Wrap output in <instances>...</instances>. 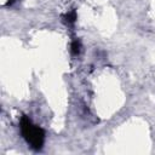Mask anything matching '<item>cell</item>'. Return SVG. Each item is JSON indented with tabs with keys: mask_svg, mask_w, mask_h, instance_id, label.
I'll use <instances>...</instances> for the list:
<instances>
[{
	"mask_svg": "<svg viewBox=\"0 0 155 155\" xmlns=\"http://www.w3.org/2000/svg\"><path fill=\"white\" fill-rule=\"evenodd\" d=\"M13 1H15V0H8V4H12Z\"/></svg>",
	"mask_w": 155,
	"mask_h": 155,
	"instance_id": "4",
	"label": "cell"
},
{
	"mask_svg": "<svg viewBox=\"0 0 155 155\" xmlns=\"http://www.w3.org/2000/svg\"><path fill=\"white\" fill-rule=\"evenodd\" d=\"M21 132L23 138L27 140V143L35 150H40L44 145L45 140V132L41 127L34 125L30 119L25 115L21 119Z\"/></svg>",
	"mask_w": 155,
	"mask_h": 155,
	"instance_id": "1",
	"label": "cell"
},
{
	"mask_svg": "<svg viewBox=\"0 0 155 155\" xmlns=\"http://www.w3.org/2000/svg\"><path fill=\"white\" fill-rule=\"evenodd\" d=\"M63 19H64V23H67V24H73V23L76 21V11H75V10H71V11L67 12V13L63 16Z\"/></svg>",
	"mask_w": 155,
	"mask_h": 155,
	"instance_id": "2",
	"label": "cell"
},
{
	"mask_svg": "<svg viewBox=\"0 0 155 155\" xmlns=\"http://www.w3.org/2000/svg\"><path fill=\"white\" fill-rule=\"evenodd\" d=\"M71 53L74 54V56H76V54H79L80 53V50H81V45H80V41L79 40H74L73 42H71Z\"/></svg>",
	"mask_w": 155,
	"mask_h": 155,
	"instance_id": "3",
	"label": "cell"
}]
</instances>
